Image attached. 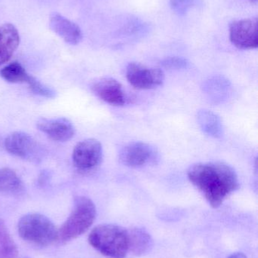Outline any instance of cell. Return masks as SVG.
<instances>
[{
	"label": "cell",
	"instance_id": "cell-1",
	"mask_svg": "<svg viewBox=\"0 0 258 258\" xmlns=\"http://www.w3.org/2000/svg\"><path fill=\"white\" fill-rule=\"evenodd\" d=\"M187 175L191 183L215 209L239 186L234 168L222 162L195 164L188 170Z\"/></svg>",
	"mask_w": 258,
	"mask_h": 258
},
{
	"label": "cell",
	"instance_id": "cell-2",
	"mask_svg": "<svg viewBox=\"0 0 258 258\" xmlns=\"http://www.w3.org/2000/svg\"><path fill=\"white\" fill-rule=\"evenodd\" d=\"M89 242L106 257L125 258L129 251L128 230L115 224H101L91 231Z\"/></svg>",
	"mask_w": 258,
	"mask_h": 258
},
{
	"label": "cell",
	"instance_id": "cell-3",
	"mask_svg": "<svg viewBox=\"0 0 258 258\" xmlns=\"http://www.w3.org/2000/svg\"><path fill=\"white\" fill-rule=\"evenodd\" d=\"M95 216L93 202L86 197H77L71 215L59 230V240L66 242L81 236L93 224Z\"/></svg>",
	"mask_w": 258,
	"mask_h": 258
},
{
	"label": "cell",
	"instance_id": "cell-4",
	"mask_svg": "<svg viewBox=\"0 0 258 258\" xmlns=\"http://www.w3.org/2000/svg\"><path fill=\"white\" fill-rule=\"evenodd\" d=\"M18 231L24 240L39 246H48L59 239V230L40 214H28L18 221Z\"/></svg>",
	"mask_w": 258,
	"mask_h": 258
},
{
	"label": "cell",
	"instance_id": "cell-5",
	"mask_svg": "<svg viewBox=\"0 0 258 258\" xmlns=\"http://www.w3.org/2000/svg\"><path fill=\"white\" fill-rule=\"evenodd\" d=\"M5 147L11 154L32 162H40L44 156L42 146L28 134L16 132L5 140Z\"/></svg>",
	"mask_w": 258,
	"mask_h": 258
},
{
	"label": "cell",
	"instance_id": "cell-6",
	"mask_svg": "<svg viewBox=\"0 0 258 258\" xmlns=\"http://www.w3.org/2000/svg\"><path fill=\"white\" fill-rule=\"evenodd\" d=\"M119 160L125 166L141 168L156 164L159 160V153L154 147L146 143H130L121 149Z\"/></svg>",
	"mask_w": 258,
	"mask_h": 258
},
{
	"label": "cell",
	"instance_id": "cell-7",
	"mask_svg": "<svg viewBox=\"0 0 258 258\" xmlns=\"http://www.w3.org/2000/svg\"><path fill=\"white\" fill-rule=\"evenodd\" d=\"M126 77L131 86L142 90L159 87L165 81V74L160 68H148L135 62L129 63Z\"/></svg>",
	"mask_w": 258,
	"mask_h": 258
},
{
	"label": "cell",
	"instance_id": "cell-8",
	"mask_svg": "<svg viewBox=\"0 0 258 258\" xmlns=\"http://www.w3.org/2000/svg\"><path fill=\"white\" fill-rule=\"evenodd\" d=\"M103 150L101 143L95 139H86L78 143L73 151V162L81 171H90L100 165Z\"/></svg>",
	"mask_w": 258,
	"mask_h": 258
},
{
	"label": "cell",
	"instance_id": "cell-9",
	"mask_svg": "<svg viewBox=\"0 0 258 258\" xmlns=\"http://www.w3.org/2000/svg\"><path fill=\"white\" fill-rule=\"evenodd\" d=\"M230 39L239 49H253L258 45L257 20L242 19L230 24Z\"/></svg>",
	"mask_w": 258,
	"mask_h": 258
},
{
	"label": "cell",
	"instance_id": "cell-10",
	"mask_svg": "<svg viewBox=\"0 0 258 258\" xmlns=\"http://www.w3.org/2000/svg\"><path fill=\"white\" fill-rule=\"evenodd\" d=\"M91 88L97 97L111 105L123 106L127 103V95L122 85L115 79H98L92 83Z\"/></svg>",
	"mask_w": 258,
	"mask_h": 258
},
{
	"label": "cell",
	"instance_id": "cell-11",
	"mask_svg": "<svg viewBox=\"0 0 258 258\" xmlns=\"http://www.w3.org/2000/svg\"><path fill=\"white\" fill-rule=\"evenodd\" d=\"M36 126L48 138L59 142L69 141L75 134L72 122L66 118L41 119L38 121Z\"/></svg>",
	"mask_w": 258,
	"mask_h": 258
},
{
	"label": "cell",
	"instance_id": "cell-12",
	"mask_svg": "<svg viewBox=\"0 0 258 258\" xmlns=\"http://www.w3.org/2000/svg\"><path fill=\"white\" fill-rule=\"evenodd\" d=\"M51 30L67 43L77 45L81 41L83 34L80 27L59 14H53L50 18Z\"/></svg>",
	"mask_w": 258,
	"mask_h": 258
},
{
	"label": "cell",
	"instance_id": "cell-13",
	"mask_svg": "<svg viewBox=\"0 0 258 258\" xmlns=\"http://www.w3.org/2000/svg\"><path fill=\"white\" fill-rule=\"evenodd\" d=\"M20 43L18 30L11 24L0 27V66L9 61Z\"/></svg>",
	"mask_w": 258,
	"mask_h": 258
},
{
	"label": "cell",
	"instance_id": "cell-14",
	"mask_svg": "<svg viewBox=\"0 0 258 258\" xmlns=\"http://www.w3.org/2000/svg\"><path fill=\"white\" fill-rule=\"evenodd\" d=\"M197 121L206 135L215 138L222 137L224 134L222 120L216 113L209 110H199L197 113Z\"/></svg>",
	"mask_w": 258,
	"mask_h": 258
},
{
	"label": "cell",
	"instance_id": "cell-15",
	"mask_svg": "<svg viewBox=\"0 0 258 258\" xmlns=\"http://www.w3.org/2000/svg\"><path fill=\"white\" fill-rule=\"evenodd\" d=\"M129 251L135 255L146 254L152 248L151 236L142 228H133L128 230Z\"/></svg>",
	"mask_w": 258,
	"mask_h": 258
},
{
	"label": "cell",
	"instance_id": "cell-16",
	"mask_svg": "<svg viewBox=\"0 0 258 258\" xmlns=\"http://www.w3.org/2000/svg\"><path fill=\"white\" fill-rule=\"evenodd\" d=\"M24 189L23 182L13 170L9 168L0 169V194H20Z\"/></svg>",
	"mask_w": 258,
	"mask_h": 258
},
{
	"label": "cell",
	"instance_id": "cell-17",
	"mask_svg": "<svg viewBox=\"0 0 258 258\" xmlns=\"http://www.w3.org/2000/svg\"><path fill=\"white\" fill-rule=\"evenodd\" d=\"M0 75L3 80L12 83H26L29 85L33 79L18 62H13L5 67L0 71Z\"/></svg>",
	"mask_w": 258,
	"mask_h": 258
},
{
	"label": "cell",
	"instance_id": "cell-18",
	"mask_svg": "<svg viewBox=\"0 0 258 258\" xmlns=\"http://www.w3.org/2000/svg\"><path fill=\"white\" fill-rule=\"evenodd\" d=\"M18 247L3 220L0 219V258H17Z\"/></svg>",
	"mask_w": 258,
	"mask_h": 258
},
{
	"label": "cell",
	"instance_id": "cell-19",
	"mask_svg": "<svg viewBox=\"0 0 258 258\" xmlns=\"http://www.w3.org/2000/svg\"><path fill=\"white\" fill-rule=\"evenodd\" d=\"M171 9L180 16H184L195 6H198V0H170Z\"/></svg>",
	"mask_w": 258,
	"mask_h": 258
},
{
	"label": "cell",
	"instance_id": "cell-20",
	"mask_svg": "<svg viewBox=\"0 0 258 258\" xmlns=\"http://www.w3.org/2000/svg\"><path fill=\"white\" fill-rule=\"evenodd\" d=\"M29 88L32 92L35 95H39V96L45 97L47 98H53L56 97V92L51 88L42 84L40 82L36 80L34 77L32 79L31 82L28 85Z\"/></svg>",
	"mask_w": 258,
	"mask_h": 258
},
{
	"label": "cell",
	"instance_id": "cell-21",
	"mask_svg": "<svg viewBox=\"0 0 258 258\" xmlns=\"http://www.w3.org/2000/svg\"><path fill=\"white\" fill-rule=\"evenodd\" d=\"M161 65L168 70H181L186 69L189 66V62L183 57H169L162 60Z\"/></svg>",
	"mask_w": 258,
	"mask_h": 258
},
{
	"label": "cell",
	"instance_id": "cell-22",
	"mask_svg": "<svg viewBox=\"0 0 258 258\" xmlns=\"http://www.w3.org/2000/svg\"><path fill=\"white\" fill-rule=\"evenodd\" d=\"M228 258H247V257L242 253H235V254H232Z\"/></svg>",
	"mask_w": 258,
	"mask_h": 258
},
{
	"label": "cell",
	"instance_id": "cell-23",
	"mask_svg": "<svg viewBox=\"0 0 258 258\" xmlns=\"http://www.w3.org/2000/svg\"><path fill=\"white\" fill-rule=\"evenodd\" d=\"M250 2H251V3H257V0H249Z\"/></svg>",
	"mask_w": 258,
	"mask_h": 258
}]
</instances>
